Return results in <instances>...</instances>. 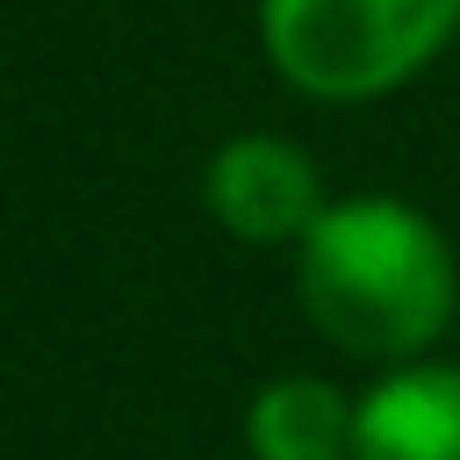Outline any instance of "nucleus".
Returning a JSON list of instances; mask_svg holds the SVG:
<instances>
[{
	"label": "nucleus",
	"mask_w": 460,
	"mask_h": 460,
	"mask_svg": "<svg viewBox=\"0 0 460 460\" xmlns=\"http://www.w3.org/2000/svg\"><path fill=\"white\" fill-rule=\"evenodd\" d=\"M352 460H460V367L402 359L359 395Z\"/></svg>",
	"instance_id": "20e7f679"
},
{
	"label": "nucleus",
	"mask_w": 460,
	"mask_h": 460,
	"mask_svg": "<svg viewBox=\"0 0 460 460\" xmlns=\"http://www.w3.org/2000/svg\"><path fill=\"white\" fill-rule=\"evenodd\" d=\"M295 295L338 352L402 367L446 338L460 309V259L417 201L345 194L295 244Z\"/></svg>",
	"instance_id": "f257e3e1"
},
{
	"label": "nucleus",
	"mask_w": 460,
	"mask_h": 460,
	"mask_svg": "<svg viewBox=\"0 0 460 460\" xmlns=\"http://www.w3.org/2000/svg\"><path fill=\"white\" fill-rule=\"evenodd\" d=\"M359 402L323 374H273L244 410L252 460H352Z\"/></svg>",
	"instance_id": "39448f33"
},
{
	"label": "nucleus",
	"mask_w": 460,
	"mask_h": 460,
	"mask_svg": "<svg viewBox=\"0 0 460 460\" xmlns=\"http://www.w3.org/2000/svg\"><path fill=\"white\" fill-rule=\"evenodd\" d=\"M460 36V0H259L266 65L309 101H381Z\"/></svg>",
	"instance_id": "f03ea898"
},
{
	"label": "nucleus",
	"mask_w": 460,
	"mask_h": 460,
	"mask_svg": "<svg viewBox=\"0 0 460 460\" xmlns=\"http://www.w3.org/2000/svg\"><path fill=\"white\" fill-rule=\"evenodd\" d=\"M201 201L244 244H302L309 223L331 208L316 158L273 129H244V137L216 144V158L201 172Z\"/></svg>",
	"instance_id": "7ed1b4c3"
}]
</instances>
